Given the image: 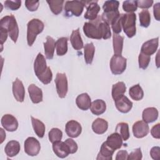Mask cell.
Wrapping results in <instances>:
<instances>
[{
	"label": "cell",
	"instance_id": "6da1fadb",
	"mask_svg": "<svg viewBox=\"0 0 160 160\" xmlns=\"http://www.w3.org/2000/svg\"><path fill=\"white\" fill-rule=\"evenodd\" d=\"M34 71L39 80L44 84H49L52 79V73L49 67L47 66L44 56L38 53L34 62Z\"/></svg>",
	"mask_w": 160,
	"mask_h": 160
},
{
	"label": "cell",
	"instance_id": "7a4b0ae2",
	"mask_svg": "<svg viewBox=\"0 0 160 160\" xmlns=\"http://www.w3.org/2000/svg\"><path fill=\"white\" fill-rule=\"evenodd\" d=\"M0 28L6 29L10 38L14 42H16L19 36V28L16 18L13 15L3 17L0 20Z\"/></svg>",
	"mask_w": 160,
	"mask_h": 160
},
{
	"label": "cell",
	"instance_id": "3957f363",
	"mask_svg": "<svg viewBox=\"0 0 160 160\" xmlns=\"http://www.w3.org/2000/svg\"><path fill=\"white\" fill-rule=\"evenodd\" d=\"M44 24L39 19H32L27 24V42L29 46L34 42L37 35L42 32Z\"/></svg>",
	"mask_w": 160,
	"mask_h": 160
},
{
	"label": "cell",
	"instance_id": "277c9868",
	"mask_svg": "<svg viewBox=\"0 0 160 160\" xmlns=\"http://www.w3.org/2000/svg\"><path fill=\"white\" fill-rule=\"evenodd\" d=\"M136 15L134 12L122 14L121 25L126 36L131 38L136 34Z\"/></svg>",
	"mask_w": 160,
	"mask_h": 160
},
{
	"label": "cell",
	"instance_id": "5b68a950",
	"mask_svg": "<svg viewBox=\"0 0 160 160\" xmlns=\"http://www.w3.org/2000/svg\"><path fill=\"white\" fill-rule=\"evenodd\" d=\"M86 6L84 1H67L64 5V15L67 17L79 16Z\"/></svg>",
	"mask_w": 160,
	"mask_h": 160
},
{
	"label": "cell",
	"instance_id": "8992f818",
	"mask_svg": "<svg viewBox=\"0 0 160 160\" xmlns=\"http://www.w3.org/2000/svg\"><path fill=\"white\" fill-rule=\"evenodd\" d=\"M126 58L121 55H113L110 61V69L113 74H122L126 68Z\"/></svg>",
	"mask_w": 160,
	"mask_h": 160
},
{
	"label": "cell",
	"instance_id": "52a82bcc",
	"mask_svg": "<svg viewBox=\"0 0 160 160\" xmlns=\"http://www.w3.org/2000/svg\"><path fill=\"white\" fill-rule=\"evenodd\" d=\"M99 17L100 16H98L95 20L90 22H86L84 24L82 28L83 32L88 38L96 39H101L98 26Z\"/></svg>",
	"mask_w": 160,
	"mask_h": 160
},
{
	"label": "cell",
	"instance_id": "ba28073f",
	"mask_svg": "<svg viewBox=\"0 0 160 160\" xmlns=\"http://www.w3.org/2000/svg\"><path fill=\"white\" fill-rule=\"evenodd\" d=\"M54 82L59 97L61 98H65L68 90V79L66 74L58 72L56 74Z\"/></svg>",
	"mask_w": 160,
	"mask_h": 160
},
{
	"label": "cell",
	"instance_id": "9c48e42d",
	"mask_svg": "<svg viewBox=\"0 0 160 160\" xmlns=\"http://www.w3.org/2000/svg\"><path fill=\"white\" fill-rule=\"evenodd\" d=\"M25 152L30 156L38 155L41 149V145L39 141L34 137L28 138L24 144Z\"/></svg>",
	"mask_w": 160,
	"mask_h": 160
},
{
	"label": "cell",
	"instance_id": "30bf717a",
	"mask_svg": "<svg viewBox=\"0 0 160 160\" xmlns=\"http://www.w3.org/2000/svg\"><path fill=\"white\" fill-rule=\"evenodd\" d=\"M86 6V12L84 18L89 19L90 21L95 20L98 18V14L100 11V6L98 4L97 1H85Z\"/></svg>",
	"mask_w": 160,
	"mask_h": 160
},
{
	"label": "cell",
	"instance_id": "8fae6325",
	"mask_svg": "<svg viewBox=\"0 0 160 160\" xmlns=\"http://www.w3.org/2000/svg\"><path fill=\"white\" fill-rule=\"evenodd\" d=\"M149 132V128L147 122L142 121H138L132 126V133L137 138H142L148 135Z\"/></svg>",
	"mask_w": 160,
	"mask_h": 160
},
{
	"label": "cell",
	"instance_id": "7c38bea8",
	"mask_svg": "<svg viewBox=\"0 0 160 160\" xmlns=\"http://www.w3.org/2000/svg\"><path fill=\"white\" fill-rule=\"evenodd\" d=\"M65 131L69 137L75 138L78 137L82 132V127L78 121L75 120L69 121L65 126Z\"/></svg>",
	"mask_w": 160,
	"mask_h": 160
},
{
	"label": "cell",
	"instance_id": "4fadbf2b",
	"mask_svg": "<svg viewBox=\"0 0 160 160\" xmlns=\"http://www.w3.org/2000/svg\"><path fill=\"white\" fill-rule=\"evenodd\" d=\"M1 125L8 131H15L18 128V122L16 118L11 114H4L1 120Z\"/></svg>",
	"mask_w": 160,
	"mask_h": 160
},
{
	"label": "cell",
	"instance_id": "5bb4252c",
	"mask_svg": "<svg viewBox=\"0 0 160 160\" xmlns=\"http://www.w3.org/2000/svg\"><path fill=\"white\" fill-rule=\"evenodd\" d=\"M159 44V38H154L144 42L141 48V52L148 55L151 56L156 52L158 49Z\"/></svg>",
	"mask_w": 160,
	"mask_h": 160
},
{
	"label": "cell",
	"instance_id": "9a60e30c",
	"mask_svg": "<svg viewBox=\"0 0 160 160\" xmlns=\"http://www.w3.org/2000/svg\"><path fill=\"white\" fill-rule=\"evenodd\" d=\"M12 93L17 101L20 102L24 101L25 97V89L22 81L18 78L12 82Z\"/></svg>",
	"mask_w": 160,
	"mask_h": 160
},
{
	"label": "cell",
	"instance_id": "2e32d148",
	"mask_svg": "<svg viewBox=\"0 0 160 160\" xmlns=\"http://www.w3.org/2000/svg\"><path fill=\"white\" fill-rule=\"evenodd\" d=\"M117 109L122 113H127L132 107V102L126 96H122L114 101Z\"/></svg>",
	"mask_w": 160,
	"mask_h": 160
},
{
	"label": "cell",
	"instance_id": "e0dca14e",
	"mask_svg": "<svg viewBox=\"0 0 160 160\" xmlns=\"http://www.w3.org/2000/svg\"><path fill=\"white\" fill-rule=\"evenodd\" d=\"M52 150L54 154L60 158H64L70 154L67 145L61 141H56L52 143Z\"/></svg>",
	"mask_w": 160,
	"mask_h": 160
},
{
	"label": "cell",
	"instance_id": "ac0fdd59",
	"mask_svg": "<svg viewBox=\"0 0 160 160\" xmlns=\"http://www.w3.org/2000/svg\"><path fill=\"white\" fill-rule=\"evenodd\" d=\"M105 142L109 148L114 151L120 149L122 145V139L121 135L117 132L109 135Z\"/></svg>",
	"mask_w": 160,
	"mask_h": 160
},
{
	"label": "cell",
	"instance_id": "d6986e66",
	"mask_svg": "<svg viewBox=\"0 0 160 160\" xmlns=\"http://www.w3.org/2000/svg\"><path fill=\"white\" fill-rule=\"evenodd\" d=\"M28 90L30 99L34 104L39 103L42 101V91L39 87L31 84L29 86Z\"/></svg>",
	"mask_w": 160,
	"mask_h": 160
},
{
	"label": "cell",
	"instance_id": "ffe728a7",
	"mask_svg": "<svg viewBox=\"0 0 160 160\" xmlns=\"http://www.w3.org/2000/svg\"><path fill=\"white\" fill-rule=\"evenodd\" d=\"M158 114L159 112L156 108L154 107H149L143 110L142 118L144 122L147 123H151L157 120Z\"/></svg>",
	"mask_w": 160,
	"mask_h": 160
},
{
	"label": "cell",
	"instance_id": "44dd1931",
	"mask_svg": "<svg viewBox=\"0 0 160 160\" xmlns=\"http://www.w3.org/2000/svg\"><path fill=\"white\" fill-rule=\"evenodd\" d=\"M77 106L81 110L87 111L90 108L91 104V99L88 93H82L78 95L76 99Z\"/></svg>",
	"mask_w": 160,
	"mask_h": 160
},
{
	"label": "cell",
	"instance_id": "7402d4cb",
	"mask_svg": "<svg viewBox=\"0 0 160 160\" xmlns=\"http://www.w3.org/2000/svg\"><path fill=\"white\" fill-rule=\"evenodd\" d=\"M108 128V122L102 118L96 119L92 124V129L98 134H104Z\"/></svg>",
	"mask_w": 160,
	"mask_h": 160
},
{
	"label": "cell",
	"instance_id": "603a6c76",
	"mask_svg": "<svg viewBox=\"0 0 160 160\" xmlns=\"http://www.w3.org/2000/svg\"><path fill=\"white\" fill-rule=\"evenodd\" d=\"M115 151L109 148L106 143L104 142L100 148V151L96 158L97 160H112V155Z\"/></svg>",
	"mask_w": 160,
	"mask_h": 160
},
{
	"label": "cell",
	"instance_id": "cb8c5ba5",
	"mask_svg": "<svg viewBox=\"0 0 160 160\" xmlns=\"http://www.w3.org/2000/svg\"><path fill=\"white\" fill-rule=\"evenodd\" d=\"M20 148V144L18 141L11 140L6 144L4 148V151L8 157L12 158L16 156L19 152Z\"/></svg>",
	"mask_w": 160,
	"mask_h": 160
},
{
	"label": "cell",
	"instance_id": "d4e9b609",
	"mask_svg": "<svg viewBox=\"0 0 160 160\" xmlns=\"http://www.w3.org/2000/svg\"><path fill=\"white\" fill-rule=\"evenodd\" d=\"M70 41L72 48L76 50H80L84 47L79 28L72 31L70 36Z\"/></svg>",
	"mask_w": 160,
	"mask_h": 160
},
{
	"label": "cell",
	"instance_id": "484cf974",
	"mask_svg": "<svg viewBox=\"0 0 160 160\" xmlns=\"http://www.w3.org/2000/svg\"><path fill=\"white\" fill-rule=\"evenodd\" d=\"M46 41L44 42V49L45 56L47 59H52L54 56L56 42L52 37L49 36L46 37Z\"/></svg>",
	"mask_w": 160,
	"mask_h": 160
},
{
	"label": "cell",
	"instance_id": "4316f807",
	"mask_svg": "<svg viewBox=\"0 0 160 160\" xmlns=\"http://www.w3.org/2000/svg\"><path fill=\"white\" fill-rule=\"evenodd\" d=\"M106 109V104L102 99H96L91 102L90 110L94 115H101L103 114Z\"/></svg>",
	"mask_w": 160,
	"mask_h": 160
},
{
	"label": "cell",
	"instance_id": "83f0119b",
	"mask_svg": "<svg viewBox=\"0 0 160 160\" xmlns=\"http://www.w3.org/2000/svg\"><path fill=\"white\" fill-rule=\"evenodd\" d=\"M126 91V86L124 82H118L112 85V98L114 101H116L118 98L124 96Z\"/></svg>",
	"mask_w": 160,
	"mask_h": 160
},
{
	"label": "cell",
	"instance_id": "f1b7e54d",
	"mask_svg": "<svg viewBox=\"0 0 160 160\" xmlns=\"http://www.w3.org/2000/svg\"><path fill=\"white\" fill-rule=\"evenodd\" d=\"M31 118L32 126L34 132L39 138H43L44 136L45 129H46L44 124L38 119L34 118L32 116H31Z\"/></svg>",
	"mask_w": 160,
	"mask_h": 160
},
{
	"label": "cell",
	"instance_id": "f546056e",
	"mask_svg": "<svg viewBox=\"0 0 160 160\" xmlns=\"http://www.w3.org/2000/svg\"><path fill=\"white\" fill-rule=\"evenodd\" d=\"M124 38L119 34L113 33L112 44L114 55H121L123 47Z\"/></svg>",
	"mask_w": 160,
	"mask_h": 160
},
{
	"label": "cell",
	"instance_id": "4dcf8cb0",
	"mask_svg": "<svg viewBox=\"0 0 160 160\" xmlns=\"http://www.w3.org/2000/svg\"><path fill=\"white\" fill-rule=\"evenodd\" d=\"M55 48L57 55H65L68 51V38L66 37H62L59 38L56 42Z\"/></svg>",
	"mask_w": 160,
	"mask_h": 160
},
{
	"label": "cell",
	"instance_id": "1f68e13d",
	"mask_svg": "<svg viewBox=\"0 0 160 160\" xmlns=\"http://www.w3.org/2000/svg\"><path fill=\"white\" fill-rule=\"evenodd\" d=\"M98 26L101 39L102 38L104 39H107L111 38V32L110 26L106 22L102 21L101 17H99Z\"/></svg>",
	"mask_w": 160,
	"mask_h": 160
},
{
	"label": "cell",
	"instance_id": "d6a6232c",
	"mask_svg": "<svg viewBox=\"0 0 160 160\" xmlns=\"http://www.w3.org/2000/svg\"><path fill=\"white\" fill-rule=\"evenodd\" d=\"M83 48L85 61L87 64H91L93 61L95 52V47L92 42H90L86 44Z\"/></svg>",
	"mask_w": 160,
	"mask_h": 160
},
{
	"label": "cell",
	"instance_id": "836d02e7",
	"mask_svg": "<svg viewBox=\"0 0 160 160\" xmlns=\"http://www.w3.org/2000/svg\"><path fill=\"white\" fill-rule=\"evenodd\" d=\"M129 94L132 99L138 101L144 97V91L139 84L132 86L129 88Z\"/></svg>",
	"mask_w": 160,
	"mask_h": 160
},
{
	"label": "cell",
	"instance_id": "e575fe53",
	"mask_svg": "<svg viewBox=\"0 0 160 160\" xmlns=\"http://www.w3.org/2000/svg\"><path fill=\"white\" fill-rule=\"evenodd\" d=\"M116 132L121 135L122 140L127 141L130 136L128 124L124 122L118 123L116 127Z\"/></svg>",
	"mask_w": 160,
	"mask_h": 160
},
{
	"label": "cell",
	"instance_id": "d590c367",
	"mask_svg": "<svg viewBox=\"0 0 160 160\" xmlns=\"http://www.w3.org/2000/svg\"><path fill=\"white\" fill-rule=\"evenodd\" d=\"M46 2L49 4L51 11L55 15H58L62 12V6L64 2L63 0H48Z\"/></svg>",
	"mask_w": 160,
	"mask_h": 160
},
{
	"label": "cell",
	"instance_id": "8d00e7d4",
	"mask_svg": "<svg viewBox=\"0 0 160 160\" xmlns=\"http://www.w3.org/2000/svg\"><path fill=\"white\" fill-rule=\"evenodd\" d=\"M140 25L143 28H148L151 22V15L148 10H142L139 13Z\"/></svg>",
	"mask_w": 160,
	"mask_h": 160
},
{
	"label": "cell",
	"instance_id": "74e56055",
	"mask_svg": "<svg viewBox=\"0 0 160 160\" xmlns=\"http://www.w3.org/2000/svg\"><path fill=\"white\" fill-rule=\"evenodd\" d=\"M120 15L119 11L109 12H104L102 14L101 17L102 21L106 22L108 24L111 25V23Z\"/></svg>",
	"mask_w": 160,
	"mask_h": 160
},
{
	"label": "cell",
	"instance_id": "f35d334b",
	"mask_svg": "<svg viewBox=\"0 0 160 160\" xmlns=\"http://www.w3.org/2000/svg\"><path fill=\"white\" fill-rule=\"evenodd\" d=\"M119 2L118 1H106L102 6L104 12H109L118 11Z\"/></svg>",
	"mask_w": 160,
	"mask_h": 160
},
{
	"label": "cell",
	"instance_id": "ab89813d",
	"mask_svg": "<svg viewBox=\"0 0 160 160\" xmlns=\"http://www.w3.org/2000/svg\"><path fill=\"white\" fill-rule=\"evenodd\" d=\"M49 140L51 143H53L56 141H61L62 138V132L59 129L56 128H54L50 130L48 133Z\"/></svg>",
	"mask_w": 160,
	"mask_h": 160
},
{
	"label": "cell",
	"instance_id": "60d3db41",
	"mask_svg": "<svg viewBox=\"0 0 160 160\" xmlns=\"http://www.w3.org/2000/svg\"><path fill=\"white\" fill-rule=\"evenodd\" d=\"M138 8L137 1H125L122 3V9L128 13L136 11Z\"/></svg>",
	"mask_w": 160,
	"mask_h": 160
},
{
	"label": "cell",
	"instance_id": "b9f144b4",
	"mask_svg": "<svg viewBox=\"0 0 160 160\" xmlns=\"http://www.w3.org/2000/svg\"><path fill=\"white\" fill-rule=\"evenodd\" d=\"M151 61V56L146 55L142 52H140L138 56L139 67L141 69H145L149 66Z\"/></svg>",
	"mask_w": 160,
	"mask_h": 160
},
{
	"label": "cell",
	"instance_id": "7bdbcfd3",
	"mask_svg": "<svg viewBox=\"0 0 160 160\" xmlns=\"http://www.w3.org/2000/svg\"><path fill=\"white\" fill-rule=\"evenodd\" d=\"M121 19H122V14H121L112 23L111 28L114 34H118L121 32L122 30V25H121Z\"/></svg>",
	"mask_w": 160,
	"mask_h": 160
},
{
	"label": "cell",
	"instance_id": "ee69618b",
	"mask_svg": "<svg viewBox=\"0 0 160 160\" xmlns=\"http://www.w3.org/2000/svg\"><path fill=\"white\" fill-rule=\"evenodd\" d=\"M21 1H6L4 2V6L10 10L16 11L21 7Z\"/></svg>",
	"mask_w": 160,
	"mask_h": 160
},
{
	"label": "cell",
	"instance_id": "f6af8a7d",
	"mask_svg": "<svg viewBox=\"0 0 160 160\" xmlns=\"http://www.w3.org/2000/svg\"><path fill=\"white\" fill-rule=\"evenodd\" d=\"M142 155L141 148H136L133 151L130 152L129 154L128 155L127 159L128 160H141L142 159Z\"/></svg>",
	"mask_w": 160,
	"mask_h": 160
},
{
	"label": "cell",
	"instance_id": "bcb514c9",
	"mask_svg": "<svg viewBox=\"0 0 160 160\" xmlns=\"http://www.w3.org/2000/svg\"><path fill=\"white\" fill-rule=\"evenodd\" d=\"M64 142L67 145V146L69 150L70 154H74L77 151L78 148L77 143L72 139L68 138L64 141Z\"/></svg>",
	"mask_w": 160,
	"mask_h": 160
},
{
	"label": "cell",
	"instance_id": "7dc6e473",
	"mask_svg": "<svg viewBox=\"0 0 160 160\" xmlns=\"http://www.w3.org/2000/svg\"><path fill=\"white\" fill-rule=\"evenodd\" d=\"M39 5V1H25V6L29 11H35L38 9Z\"/></svg>",
	"mask_w": 160,
	"mask_h": 160
},
{
	"label": "cell",
	"instance_id": "c3c4849f",
	"mask_svg": "<svg viewBox=\"0 0 160 160\" xmlns=\"http://www.w3.org/2000/svg\"><path fill=\"white\" fill-rule=\"evenodd\" d=\"M153 4V1L152 0H140L137 1V5L138 7L141 9H148L151 7Z\"/></svg>",
	"mask_w": 160,
	"mask_h": 160
},
{
	"label": "cell",
	"instance_id": "681fc988",
	"mask_svg": "<svg viewBox=\"0 0 160 160\" xmlns=\"http://www.w3.org/2000/svg\"><path fill=\"white\" fill-rule=\"evenodd\" d=\"M150 155L154 160L160 159V148L159 146L152 147L150 151Z\"/></svg>",
	"mask_w": 160,
	"mask_h": 160
},
{
	"label": "cell",
	"instance_id": "f907efd6",
	"mask_svg": "<svg viewBox=\"0 0 160 160\" xmlns=\"http://www.w3.org/2000/svg\"><path fill=\"white\" fill-rule=\"evenodd\" d=\"M159 129H160V124L159 123H158L152 127V128L151 129V134L154 138H156V139L160 138Z\"/></svg>",
	"mask_w": 160,
	"mask_h": 160
},
{
	"label": "cell",
	"instance_id": "816d5d0a",
	"mask_svg": "<svg viewBox=\"0 0 160 160\" xmlns=\"http://www.w3.org/2000/svg\"><path fill=\"white\" fill-rule=\"evenodd\" d=\"M153 13L155 19L157 21H160V3L157 2L153 6Z\"/></svg>",
	"mask_w": 160,
	"mask_h": 160
},
{
	"label": "cell",
	"instance_id": "f5cc1de1",
	"mask_svg": "<svg viewBox=\"0 0 160 160\" xmlns=\"http://www.w3.org/2000/svg\"><path fill=\"white\" fill-rule=\"evenodd\" d=\"M128 152L125 150H121L118 152L116 156V160H126L128 158Z\"/></svg>",
	"mask_w": 160,
	"mask_h": 160
},
{
	"label": "cell",
	"instance_id": "db71d44e",
	"mask_svg": "<svg viewBox=\"0 0 160 160\" xmlns=\"http://www.w3.org/2000/svg\"><path fill=\"white\" fill-rule=\"evenodd\" d=\"M0 32H1V44L2 45V44L6 41L8 35L9 34L8 31L2 28H0Z\"/></svg>",
	"mask_w": 160,
	"mask_h": 160
}]
</instances>
